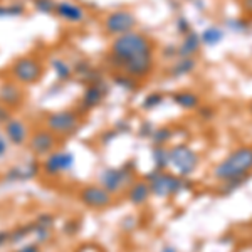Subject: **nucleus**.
I'll return each mask as SVG.
<instances>
[{
	"label": "nucleus",
	"instance_id": "nucleus-47",
	"mask_svg": "<svg viewBox=\"0 0 252 252\" xmlns=\"http://www.w3.org/2000/svg\"><path fill=\"white\" fill-rule=\"evenodd\" d=\"M190 2H195V0H190Z\"/></svg>",
	"mask_w": 252,
	"mask_h": 252
},
{
	"label": "nucleus",
	"instance_id": "nucleus-22",
	"mask_svg": "<svg viewBox=\"0 0 252 252\" xmlns=\"http://www.w3.org/2000/svg\"><path fill=\"white\" fill-rule=\"evenodd\" d=\"M172 101L184 111H193L200 106V96L192 91H177L172 94Z\"/></svg>",
	"mask_w": 252,
	"mask_h": 252
},
{
	"label": "nucleus",
	"instance_id": "nucleus-31",
	"mask_svg": "<svg viewBox=\"0 0 252 252\" xmlns=\"http://www.w3.org/2000/svg\"><path fill=\"white\" fill-rule=\"evenodd\" d=\"M251 177H246V178H235V180H229V182H223L220 184V192L222 195H232L234 192H237L241 187H244L249 182Z\"/></svg>",
	"mask_w": 252,
	"mask_h": 252
},
{
	"label": "nucleus",
	"instance_id": "nucleus-39",
	"mask_svg": "<svg viewBox=\"0 0 252 252\" xmlns=\"http://www.w3.org/2000/svg\"><path fill=\"white\" fill-rule=\"evenodd\" d=\"M198 115H200L202 120L210 121V120H214V118L217 116V111H215L212 106H202L200 109H198Z\"/></svg>",
	"mask_w": 252,
	"mask_h": 252
},
{
	"label": "nucleus",
	"instance_id": "nucleus-29",
	"mask_svg": "<svg viewBox=\"0 0 252 252\" xmlns=\"http://www.w3.org/2000/svg\"><path fill=\"white\" fill-rule=\"evenodd\" d=\"M113 83H115V86L125 89V91L135 93L136 89H138V84H140V81L129 78V76L123 74V72H115V76H113Z\"/></svg>",
	"mask_w": 252,
	"mask_h": 252
},
{
	"label": "nucleus",
	"instance_id": "nucleus-34",
	"mask_svg": "<svg viewBox=\"0 0 252 252\" xmlns=\"http://www.w3.org/2000/svg\"><path fill=\"white\" fill-rule=\"evenodd\" d=\"M155 128H157V126L153 123H150V121H143V123L138 126L136 135L140 138H143V140H150L152 135H153V131H155Z\"/></svg>",
	"mask_w": 252,
	"mask_h": 252
},
{
	"label": "nucleus",
	"instance_id": "nucleus-27",
	"mask_svg": "<svg viewBox=\"0 0 252 252\" xmlns=\"http://www.w3.org/2000/svg\"><path fill=\"white\" fill-rule=\"evenodd\" d=\"M223 26H225L227 31L234 32V34H247V32L251 31L252 24H251V20L246 17H229V19H225Z\"/></svg>",
	"mask_w": 252,
	"mask_h": 252
},
{
	"label": "nucleus",
	"instance_id": "nucleus-35",
	"mask_svg": "<svg viewBox=\"0 0 252 252\" xmlns=\"http://www.w3.org/2000/svg\"><path fill=\"white\" fill-rule=\"evenodd\" d=\"M14 252H42V246L35 241H26L19 246H15Z\"/></svg>",
	"mask_w": 252,
	"mask_h": 252
},
{
	"label": "nucleus",
	"instance_id": "nucleus-3",
	"mask_svg": "<svg viewBox=\"0 0 252 252\" xmlns=\"http://www.w3.org/2000/svg\"><path fill=\"white\" fill-rule=\"evenodd\" d=\"M143 178L146 180V184L150 185L152 197L160 198V200L173 198L185 192H192L195 187L190 178H184L175 172H168V170L152 168L148 173H145Z\"/></svg>",
	"mask_w": 252,
	"mask_h": 252
},
{
	"label": "nucleus",
	"instance_id": "nucleus-21",
	"mask_svg": "<svg viewBox=\"0 0 252 252\" xmlns=\"http://www.w3.org/2000/svg\"><path fill=\"white\" fill-rule=\"evenodd\" d=\"M49 64H51V69L54 71V76L61 81V83H66V81H71L72 78H74V69H72V64L64 58L52 56V58L49 59Z\"/></svg>",
	"mask_w": 252,
	"mask_h": 252
},
{
	"label": "nucleus",
	"instance_id": "nucleus-18",
	"mask_svg": "<svg viewBox=\"0 0 252 252\" xmlns=\"http://www.w3.org/2000/svg\"><path fill=\"white\" fill-rule=\"evenodd\" d=\"M125 197L133 207H143L148 204L150 198H152V190H150V185L146 184L145 178H141V180L136 178L125 192Z\"/></svg>",
	"mask_w": 252,
	"mask_h": 252
},
{
	"label": "nucleus",
	"instance_id": "nucleus-16",
	"mask_svg": "<svg viewBox=\"0 0 252 252\" xmlns=\"http://www.w3.org/2000/svg\"><path fill=\"white\" fill-rule=\"evenodd\" d=\"M54 15L59 17L63 22L71 24V26H79L88 19V12L81 3L74 0H58L56 2Z\"/></svg>",
	"mask_w": 252,
	"mask_h": 252
},
{
	"label": "nucleus",
	"instance_id": "nucleus-8",
	"mask_svg": "<svg viewBox=\"0 0 252 252\" xmlns=\"http://www.w3.org/2000/svg\"><path fill=\"white\" fill-rule=\"evenodd\" d=\"M76 166V155L71 150L58 148L40 160V175L47 178H59L71 173Z\"/></svg>",
	"mask_w": 252,
	"mask_h": 252
},
{
	"label": "nucleus",
	"instance_id": "nucleus-14",
	"mask_svg": "<svg viewBox=\"0 0 252 252\" xmlns=\"http://www.w3.org/2000/svg\"><path fill=\"white\" fill-rule=\"evenodd\" d=\"M56 222H58V217H56L52 212H40L35 215L31 220L32 223V241H35L40 246H46L52 241L54 237V227Z\"/></svg>",
	"mask_w": 252,
	"mask_h": 252
},
{
	"label": "nucleus",
	"instance_id": "nucleus-46",
	"mask_svg": "<svg viewBox=\"0 0 252 252\" xmlns=\"http://www.w3.org/2000/svg\"><path fill=\"white\" fill-rule=\"evenodd\" d=\"M0 135H2V125H0Z\"/></svg>",
	"mask_w": 252,
	"mask_h": 252
},
{
	"label": "nucleus",
	"instance_id": "nucleus-36",
	"mask_svg": "<svg viewBox=\"0 0 252 252\" xmlns=\"http://www.w3.org/2000/svg\"><path fill=\"white\" fill-rule=\"evenodd\" d=\"M118 136H120V133H118L115 128L104 129V131H103V133H101V135H99V143L103 145V146H106V145H111L113 141H115Z\"/></svg>",
	"mask_w": 252,
	"mask_h": 252
},
{
	"label": "nucleus",
	"instance_id": "nucleus-7",
	"mask_svg": "<svg viewBox=\"0 0 252 252\" xmlns=\"http://www.w3.org/2000/svg\"><path fill=\"white\" fill-rule=\"evenodd\" d=\"M44 72L46 67L35 56H22L10 64V78L20 86H32L39 83L44 78Z\"/></svg>",
	"mask_w": 252,
	"mask_h": 252
},
{
	"label": "nucleus",
	"instance_id": "nucleus-11",
	"mask_svg": "<svg viewBox=\"0 0 252 252\" xmlns=\"http://www.w3.org/2000/svg\"><path fill=\"white\" fill-rule=\"evenodd\" d=\"M78 200L89 210H106L115 204V197L99 184H86L78 190Z\"/></svg>",
	"mask_w": 252,
	"mask_h": 252
},
{
	"label": "nucleus",
	"instance_id": "nucleus-5",
	"mask_svg": "<svg viewBox=\"0 0 252 252\" xmlns=\"http://www.w3.org/2000/svg\"><path fill=\"white\" fill-rule=\"evenodd\" d=\"M42 126L58 138H69L83 128V116L78 109H58L44 116Z\"/></svg>",
	"mask_w": 252,
	"mask_h": 252
},
{
	"label": "nucleus",
	"instance_id": "nucleus-6",
	"mask_svg": "<svg viewBox=\"0 0 252 252\" xmlns=\"http://www.w3.org/2000/svg\"><path fill=\"white\" fill-rule=\"evenodd\" d=\"M170 152V168L184 178H192L198 172L202 163L200 153L192 148L189 143H175L168 146Z\"/></svg>",
	"mask_w": 252,
	"mask_h": 252
},
{
	"label": "nucleus",
	"instance_id": "nucleus-20",
	"mask_svg": "<svg viewBox=\"0 0 252 252\" xmlns=\"http://www.w3.org/2000/svg\"><path fill=\"white\" fill-rule=\"evenodd\" d=\"M197 69V59L195 58H177L168 69V74L172 79H182L190 76Z\"/></svg>",
	"mask_w": 252,
	"mask_h": 252
},
{
	"label": "nucleus",
	"instance_id": "nucleus-42",
	"mask_svg": "<svg viewBox=\"0 0 252 252\" xmlns=\"http://www.w3.org/2000/svg\"><path fill=\"white\" fill-rule=\"evenodd\" d=\"M239 5L246 17H252V0H239Z\"/></svg>",
	"mask_w": 252,
	"mask_h": 252
},
{
	"label": "nucleus",
	"instance_id": "nucleus-10",
	"mask_svg": "<svg viewBox=\"0 0 252 252\" xmlns=\"http://www.w3.org/2000/svg\"><path fill=\"white\" fill-rule=\"evenodd\" d=\"M138 19L131 10L128 9H116L104 15L103 19V31L104 34L118 37V35L128 34L136 29Z\"/></svg>",
	"mask_w": 252,
	"mask_h": 252
},
{
	"label": "nucleus",
	"instance_id": "nucleus-43",
	"mask_svg": "<svg viewBox=\"0 0 252 252\" xmlns=\"http://www.w3.org/2000/svg\"><path fill=\"white\" fill-rule=\"evenodd\" d=\"M12 109H9L7 106H3L2 103H0V125H3L5 121H9L12 118Z\"/></svg>",
	"mask_w": 252,
	"mask_h": 252
},
{
	"label": "nucleus",
	"instance_id": "nucleus-1",
	"mask_svg": "<svg viewBox=\"0 0 252 252\" xmlns=\"http://www.w3.org/2000/svg\"><path fill=\"white\" fill-rule=\"evenodd\" d=\"M115 72H123L136 81L150 78L155 69V44L143 32L131 31L113 37L106 58Z\"/></svg>",
	"mask_w": 252,
	"mask_h": 252
},
{
	"label": "nucleus",
	"instance_id": "nucleus-23",
	"mask_svg": "<svg viewBox=\"0 0 252 252\" xmlns=\"http://www.w3.org/2000/svg\"><path fill=\"white\" fill-rule=\"evenodd\" d=\"M223 37H225V31L219 26H209L207 29L200 32V40L202 44L207 47H215L222 42Z\"/></svg>",
	"mask_w": 252,
	"mask_h": 252
},
{
	"label": "nucleus",
	"instance_id": "nucleus-26",
	"mask_svg": "<svg viewBox=\"0 0 252 252\" xmlns=\"http://www.w3.org/2000/svg\"><path fill=\"white\" fill-rule=\"evenodd\" d=\"M32 237V223L27 222V223H20V225L14 227L10 230V246H19V244L29 241Z\"/></svg>",
	"mask_w": 252,
	"mask_h": 252
},
{
	"label": "nucleus",
	"instance_id": "nucleus-32",
	"mask_svg": "<svg viewBox=\"0 0 252 252\" xmlns=\"http://www.w3.org/2000/svg\"><path fill=\"white\" fill-rule=\"evenodd\" d=\"M56 2H58V0H32V7H34L35 12H39V14L51 15V14H54Z\"/></svg>",
	"mask_w": 252,
	"mask_h": 252
},
{
	"label": "nucleus",
	"instance_id": "nucleus-28",
	"mask_svg": "<svg viewBox=\"0 0 252 252\" xmlns=\"http://www.w3.org/2000/svg\"><path fill=\"white\" fill-rule=\"evenodd\" d=\"M26 14V5L22 2L0 3V19H15Z\"/></svg>",
	"mask_w": 252,
	"mask_h": 252
},
{
	"label": "nucleus",
	"instance_id": "nucleus-12",
	"mask_svg": "<svg viewBox=\"0 0 252 252\" xmlns=\"http://www.w3.org/2000/svg\"><path fill=\"white\" fill-rule=\"evenodd\" d=\"M27 150H29L31 157L42 160L46 158L49 153H52L54 150L59 148V138L54 135L52 131H49L47 128L40 126L31 131L29 141H27Z\"/></svg>",
	"mask_w": 252,
	"mask_h": 252
},
{
	"label": "nucleus",
	"instance_id": "nucleus-25",
	"mask_svg": "<svg viewBox=\"0 0 252 252\" xmlns=\"http://www.w3.org/2000/svg\"><path fill=\"white\" fill-rule=\"evenodd\" d=\"M175 136V129L172 126L163 125V126H157L155 131H153L150 141L153 143V146H166Z\"/></svg>",
	"mask_w": 252,
	"mask_h": 252
},
{
	"label": "nucleus",
	"instance_id": "nucleus-45",
	"mask_svg": "<svg viewBox=\"0 0 252 252\" xmlns=\"http://www.w3.org/2000/svg\"><path fill=\"white\" fill-rule=\"evenodd\" d=\"M249 111H251V115H252V103H251V106H249Z\"/></svg>",
	"mask_w": 252,
	"mask_h": 252
},
{
	"label": "nucleus",
	"instance_id": "nucleus-13",
	"mask_svg": "<svg viewBox=\"0 0 252 252\" xmlns=\"http://www.w3.org/2000/svg\"><path fill=\"white\" fill-rule=\"evenodd\" d=\"M109 93V84L104 79L96 81V83L86 84L84 93L79 97V104H78V111L79 113H88L93 109L99 108L103 104L104 97Z\"/></svg>",
	"mask_w": 252,
	"mask_h": 252
},
{
	"label": "nucleus",
	"instance_id": "nucleus-2",
	"mask_svg": "<svg viewBox=\"0 0 252 252\" xmlns=\"http://www.w3.org/2000/svg\"><path fill=\"white\" fill-rule=\"evenodd\" d=\"M212 177L220 184L235 178L252 177V146L242 145L232 150L212 168Z\"/></svg>",
	"mask_w": 252,
	"mask_h": 252
},
{
	"label": "nucleus",
	"instance_id": "nucleus-17",
	"mask_svg": "<svg viewBox=\"0 0 252 252\" xmlns=\"http://www.w3.org/2000/svg\"><path fill=\"white\" fill-rule=\"evenodd\" d=\"M0 103L9 109H17L24 103L22 86L12 79L0 84Z\"/></svg>",
	"mask_w": 252,
	"mask_h": 252
},
{
	"label": "nucleus",
	"instance_id": "nucleus-44",
	"mask_svg": "<svg viewBox=\"0 0 252 252\" xmlns=\"http://www.w3.org/2000/svg\"><path fill=\"white\" fill-rule=\"evenodd\" d=\"M160 252H180V251H178L175 246H170V244H168V246H163V247H161V251H160Z\"/></svg>",
	"mask_w": 252,
	"mask_h": 252
},
{
	"label": "nucleus",
	"instance_id": "nucleus-41",
	"mask_svg": "<svg viewBox=\"0 0 252 252\" xmlns=\"http://www.w3.org/2000/svg\"><path fill=\"white\" fill-rule=\"evenodd\" d=\"M7 246H10V230L2 229L0 230V251L5 249Z\"/></svg>",
	"mask_w": 252,
	"mask_h": 252
},
{
	"label": "nucleus",
	"instance_id": "nucleus-30",
	"mask_svg": "<svg viewBox=\"0 0 252 252\" xmlns=\"http://www.w3.org/2000/svg\"><path fill=\"white\" fill-rule=\"evenodd\" d=\"M165 103V94L163 93H150V94L145 96L143 103H141V108L145 109V111H153V109H157L158 106H161V104Z\"/></svg>",
	"mask_w": 252,
	"mask_h": 252
},
{
	"label": "nucleus",
	"instance_id": "nucleus-24",
	"mask_svg": "<svg viewBox=\"0 0 252 252\" xmlns=\"http://www.w3.org/2000/svg\"><path fill=\"white\" fill-rule=\"evenodd\" d=\"M152 163L155 170L170 168V152L168 146H153L152 148Z\"/></svg>",
	"mask_w": 252,
	"mask_h": 252
},
{
	"label": "nucleus",
	"instance_id": "nucleus-19",
	"mask_svg": "<svg viewBox=\"0 0 252 252\" xmlns=\"http://www.w3.org/2000/svg\"><path fill=\"white\" fill-rule=\"evenodd\" d=\"M200 47H202L200 34L192 29L189 34L184 35L180 46H178V58H193L200 51Z\"/></svg>",
	"mask_w": 252,
	"mask_h": 252
},
{
	"label": "nucleus",
	"instance_id": "nucleus-40",
	"mask_svg": "<svg viewBox=\"0 0 252 252\" xmlns=\"http://www.w3.org/2000/svg\"><path fill=\"white\" fill-rule=\"evenodd\" d=\"M163 56L166 59H177L178 58V46H165V49H163Z\"/></svg>",
	"mask_w": 252,
	"mask_h": 252
},
{
	"label": "nucleus",
	"instance_id": "nucleus-37",
	"mask_svg": "<svg viewBox=\"0 0 252 252\" xmlns=\"http://www.w3.org/2000/svg\"><path fill=\"white\" fill-rule=\"evenodd\" d=\"M175 31H177L180 35H185V34H189V32L192 31V24H190L189 19L178 17L177 20H175Z\"/></svg>",
	"mask_w": 252,
	"mask_h": 252
},
{
	"label": "nucleus",
	"instance_id": "nucleus-33",
	"mask_svg": "<svg viewBox=\"0 0 252 252\" xmlns=\"http://www.w3.org/2000/svg\"><path fill=\"white\" fill-rule=\"evenodd\" d=\"M81 222L79 219H67L66 222L63 223V235H66V237H76V235L79 234L81 230Z\"/></svg>",
	"mask_w": 252,
	"mask_h": 252
},
{
	"label": "nucleus",
	"instance_id": "nucleus-38",
	"mask_svg": "<svg viewBox=\"0 0 252 252\" xmlns=\"http://www.w3.org/2000/svg\"><path fill=\"white\" fill-rule=\"evenodd\" d=\"M9 153H10V143L7 141V138L3 136V133H2V135H0V161L7 160Z\"/></svg>",
	"mask_w": 252,
	"mask_h": 252
},
{
	"label": "nucleus",
	"instance_id": "nucleus-15",
	"mask_svg": "<svg viewBox=\"0 0 252 252\" xmlns=\"http://www.w3.org/2000/svg\"><path fill=\"white\" fill-rule=\"evenodd\" d=\"M31 126L27 121L20 120V118L12 116L9 121L2 125V133L3 136L7 138V141L10 143V146L14 148H22V146L27 145L31 136Z\"/></svg>",
	"mask_w": 252,
	"mask_h": 252
},
{
	"label": "nucleus",
	"instance_id": "nucleus-4",
	"mask_svg": "<svg viewBox=\"0 0 252 252\" xmlns=\"http://www.w3.org/2000/svg\"><path fill=\"white\" fill-rule=\"evenodd\" d=\"M136 180V161L129 160L118 166H103L97 173V184L113 197L121 195Z\"/></svg>",
	"mask_w": 252,
	"mask_h": 252
},
{
	"label": "nucleus",
	"instance_id": "nucleus-9",
	"mask_svg": "<svg viewBox=\"0 0 252 252\" xmlns=\"http://www.w3.org/2000/svg\"><path fill=\"white\" fill-rule=\"evenodd\" d=\"M39 175H40V160L34 157H29V158H24L19 163L10 165L2 173V184L3 185L29 184V182L35 180Z\"/></svg>",
	"mask_w": 252,
	"mask_h": 252
}]
</instances>
